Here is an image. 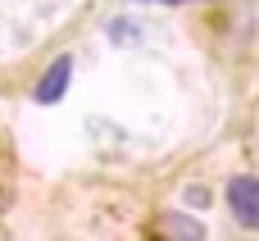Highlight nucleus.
<instances>
[{"label":"nucleus","mask_w":259,"mask_h":241,"mask_svg":"<svg viewBox=\"0 0 259 241\" xmlns=\"http://www.w3.org/2000/svg\"><path fill=\"white\" fill-rule=\"evenodd\" d=\"M228 210H232V219L241 223V228H259V178L250 173H241V178H232L228 182Z\"/></svg>","instance_id":"obj_1"},{"label":"nucleus","mask_w":259,"mask_h":241,"mask_svg":"<svg viewBox=\"0 0 259 241\" xmlns=\"http://www.w3.org/2000/svg\"><path fill=\"white\" fill-rule=\"evenodd\" d=\"M68 77H73V55H55V64L41 73V82H36L32 100H36V105H59V100H64V91H68Z\"/></svg>","instance_id":"obj_2"},{"label":"nucleus","mask_w":259,"mask_h":241,"mask_svg":"<svg viewBox=\"0 0 259 241\" xmlns=\"http://www.w3.org/2000/svg\"><path fill=\"white\" fill-rule=\"evenodd\" d=\"M155 232H159V241H205L209 237L205 223H196L191 214H178V210L173 214H159V228Z\"/></svg>","instance_id":"obj_3"},{"label":"nucleus","mask_w":259,"mask_h":241,"mask_svg":"<svg viewBox=\"0 0 259 241\" xmlns=\"http://www.w3.org/2000/svg\"><path fill=\"white\" fill-rule=\"evenodd\" d=\"M187 205L205 210V205H209V191H205V187H187Z\"/></svg>","instance_id":"obj_4"},{"label":"nucleus","mask_w":259,"mask_h":241,"mask_svg":"<svg viewBox=\"0 0 259 241\" xmlns=\"http://www.w3.org/2000/svg\"><path fill=\"white\" fill-rule=\"evenodd\" d=\"M137 5H182V0H137Z\"/></svg>","instance_id":"obj_5"}]
</instances>
